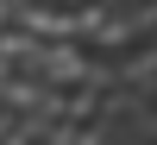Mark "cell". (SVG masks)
<instances>
[{
  "instance_id": "1",
  "label": "cell",
  "mask_w": 157,
  "mask_h": 145,
  "mask_svg": "<svg viewBox=\"0 0 157 145\" xmlns=\"http://www.w3.org/2000/svg\"><path fill=\"white\" fill-rule=\"evenodd\" d=\"M38 88H44L38 76H19V70H13V76H6V88H0V107H6V114H25V107L38 101Z\"/></svg>"
},
{
  "instance_id": "2",
  "label": "cell",
  "mask_w": 157,
  "mask_h": 145,
  "mask_svg": "<svg viewBox=\"0 0 157 145\" xmlns=\"http://www.w3.org/2000/svg\"><path fill=\"white\" fill-rule=\"evenodd\" d=\"M6 133H13V114H6V107H0V139H6Z\"/></svg>"
},
{
  "instance_id": "3",
  "label": "cell",
  "mask_w": 157,
  "mask_h": 145,
  "mask_svg": "<svg viewBox=\"0 0 157 145\" xmlns=\"http://www.w3.org/2000/svg\"><path fill=\"white\" fill-rule=\"evenodd\" d=\"M0 25H13V0H0Z\"/></svg>"
},
{
  "instance_id": "4",
  "label": "cell",
  "mask_w": 157,
  "mask_h": 145,
  "mask_svg": "<svg viewBox=\"0 0 157 145\" xmlns=\"http://www.w3.org/2000/svg\"><path fill=\"white\" fill-rule=\"evenodd\" d=\"M50 6H75V0H50Z\"/></svg>"
},
{
  "instance_id": "5",
  "label": "cell",
  "mask_w": 157,
  "mask_h": 145,
  "mask_svg": "<svg viewBox=\"0 0 157 145\" xmlns=\"http://www.w3.org/2000/svg\"><path fill=\"white\" fill-rule=\"evenodd\" d=\"M13 6H19V0H13Z\"/></svg>"
}]
</instances>
